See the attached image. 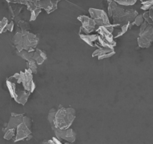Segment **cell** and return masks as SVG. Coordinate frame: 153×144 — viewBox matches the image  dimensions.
Returning a JSON list of instances; mask_svg holds the SVG:
<instances>
[{"label": "cell", "instance_id": "obj_22", "mask_svg": "<svg viewBox=\"0 0 153 144\" xmlns=\"http://www.w3.org/2000/svg\"><path fill=\"white\" fill-rule=\"evenodd\" d=\"M56 110L55 109H51L50 111L49 114H48V120L49 123L51 124V127L54 125V119H55V115H56Z\"/></svg>", "mask_w": 153, "mask_h": 144}, {"label": "cell", "instance_id": "obj_29", "mask_svg": "<svg viewBox=\"0 0 153 144\" xmlns=\"http://www.w3.org/2000/svg\"><path fill=\"white\" fill-rule=\"evenodd\" d=\"M149 12L150 15H152L153 16V7H152V8H150L149 10Z\"/></svg>", "mask_w": 153, "mask_h": 144}, {"label": "cell", "instance_id": "obj_7", "mask_svg": "<svg viewBox=\"0 0 153 144\" xmlns=\"http://www.w3.org/2000/svg\"><path fill=\"white\" fill-rule=\"evenodd\" d=\"M138 15L137 11L134 9L126 10V12L121 17L114 19L113 24H126L128 23H133L135 17Z\"/></svg>", "mask_w": 153, "mask_h": 144}, {"label": "cell", "instance_id": "obj_26", "mask_svg": "<svg viewBox=\"0 0 153 144\" xmlns=\"http://www.w3.org/2000/svg\"><path fill=\"white\" fill-rule=\"evenodd\" d=\"M143 17L144 20H145L146 23H148L149 24L152 25V19L149 16V11H146V12H144L143 14Z\"/></svg>", "mask_w": 153, "mask_h": 144}, {"label": "cell", "instance_id": "obj_12", "mask_svg": "<svg viewBox=\"0 0 153 144\" xmlns=\"http://www.w3.org/2000/svg\"><path fill=\"white\" fill-rule=\"evenodd\" d=\"M47 54L46 53L44 52L43 50H41L39 49H35L33 52V56L32 59L35 60L38 65H42L44 62L47 59Z\"/></svg>", "mask_w": 153, "mask_h": 144}, {"label": "cell", "instance_id": "obj_18", "mask_svg": "<svg viewBox=\"0 0 153 144\" xmlns=\"http://www.w3.org/2000/svg\"><path fill=\"white\" fill-rule=\"evenodd\" d=\"M120 6H131L137 2V0H114Z\"/></svg>", "mask_w": 153, "mask_h": 144}, {"label": "cell", "instance_id": "obj_21", "mask_svg": "<svg viewBox=\"0 0 153 144\" xmlns=\"http://www.w3.org/2000/svg\"><path fill=\"white\" fill-rule=\"evenodd\" d=\"M37 65L38 64H37L36 62L34 59H31L30 61L27 62L28 68L30 69L33 74H36L37 73V70H38V66H37Z\"/></svg>", "mask_w": 153, "mask_h": 144}, {"label": "cell", "instance_id": "obj_2", "mask_svg": "<svg viewBox=\"0 0 153 144\" xmlns=\"http://www.w3.org/2000/svg\"><path fill=\"white\" fill-rule=\"evenodd\" d=\"M76 117V111L72 107H61L56 110L53 127L67 129L71 127Z\"/></svg>", "mask_w": 153, "mask_h": 144}, {"label": "cell", "instance_id": "obj_5", "mask_svg": "<svg viewBox=\"0 0 153 144\" xmlns=\"http://www.w3.org/2000/svg\"><path fill=\"white\" fill-rule=\"evenodd\" d=\"M55 136L59 140H65L68 143H74L76 140V133L74 131L73 129L67 128V129H60L58 128L52 127Z\"/></svg>", "mask_w": 153, "mask_h": 144}, {"label": "cell", "instance_id": "obj_9", "mask_svg": "<svg viewBox=\"0 0 153 144\" xmlns=\"http://www.w3.org/2000/svg\"><path fill=\"white\" fill-rule=\"evenodd\" d=\"M96 31L98 32V35H101L109 44L112 45V46L115 47L117 45V43L115 42L114 40V35H113L112 32H110V31L107 30L106 29L105 26H98L97 28Z\"/></svg>", "mask_w": 153, "mask_h": 144}, {"label": "cell", "instance_id": "obj_20", "mask_svg": "<svg viewBox=\"0 0 153 144\" xmlns=\"http://www.w3.org/2000/svg\"><path fill=\"white\" fill-rule=\"evenodd\" d=\"M42 12V8L36 7V8H34L32 11H31V14H30V21H33V20H36V18L38 17V16L39 15V14Z\"/></svg>", "mask_w": 153, "mask_h": 144}, {"label": "cell", "instance_id": "obj_8", "mask_svg": "<svg viewBox=\"0 0 153 144\" xmlns=\"http://www.w3.org/2000/svg\"><path fill=\"white\" fill-rule=\"evenodd\" d=\"M31 128H32V126L29 125H27L23 121V122L20 123L17 126V128H16V134L14 141L17 142V141H20L27 137L32 133L31 132Z\"/></svg>", "mask_w": 153, "mask_h": 144}, {"label": "cell", "instance_id": "obj_13", "mask_svg": "<svg viewBox=\"0 0 153 144\" xmlns=\"http://www.w3.org/2000/svg\"><path fill=\"white\" fill-rule=\"evenodd\" d=\"M23 35L21 32H18L14 35V38L12 39V42L14 45L16 46L17 52H20L22 50H23Z\"/></svg>", "mask_w": 153, "mask_h": 144}, {"label": "cell", "instance_id": "obj_30", "mask_svg": "<svg viewBox=\"0 0 153 144\" xmlns=\"http://www.w3.org/2000/svg\"><path fill=\"white\" fill-rule=\"evenodd\" d=\"M7 2H12V0H6Z\"/></svg>", "mask_w": 153, "mask_h": 144}, {"label": "cell", "instance_id": "obj_11", "mask_svg": "<svg viewBox=\"0 0 153 144\" xmlns=\"http://www.w3.org/2000/svg\"><path fill=\"white\" fill-rule=\"evenodd\" d=\"M80 37L86 44L91 47H96V42H98V35H92V34H86L80 32Z\"/></svg>", "mask_w": 153, "mask_h": 144}, {"label": "cell", "instance_id": "obj_3", "mask_svg": "<svg viewBox=\"0 0 153 144\" xmlns=\"http://www.w3.org/2000/svg\"><path fill=\"white\" fill-rule=\"evenodd\" d=\"M89 12L91 17L95 21L98 27L110 24L109 16L103 10L97 9V8H89Z\"/></svg>", "mask_w": 153, "mask_h": 144}, {"label": "cell", "instance_id": "obj_23", "mask_svg": "<svg viewBox=\"0 0 153 144\" xmlns=\"http://www.w3.org/2000/svg\"><path fill=\"white\" fill-rule=\"evenodd\" d=\"M8 24V19L5 18V17H4L2 20H0V33L6 32Z\"/></svg>", "mask_w": 153, "mask_h": 144}, {"label": "cell", "instance_id": "obj_19", "mask_svg": "<svg viewBox=\"0 0 153 144\" xmlns=\"http://www.w3.org/2000/svg\"><path fill=\"white\" fill-rule=\"evenodd\" d=\"M16 134V128H8L5 130V135H4V138L5 140H9L12 139L14 137H15Z\"/></svg>", "mask_w": 153, "mask_h": 144}, {"label": "cell", "instance_id": "obj_27", "mask_svg": "<svg viewBox=\"0 0 153 144\" xmlns=\"http://www.w3.org/2000/svg\"><path fill=\"white\" fill-rule=\"evenodd\" d=\"M19 26L21 28V30H28V29H29V26L28 25L27 23H26L25 21H21L19 22Z\"/></svg>", "mask_w": 153, "mask_h": 144}, {"label": "cell", "instance_id": "obj_1", "mask_svg": "<svg viewBox=\"0 0 153 144\" xmlns=\"http://www.w3.org/2000/svg\"><path fill=\"white\" fill-rule=\"evenodd\" d=\"M24 71L16 73L12 77H9L6 80V85L11 96L18 104L24 105L27 102L30 93L26 90L23 86V79Z\"/></svg>", "mask_w": 153, "mask_h": 144}, {"label": "cell", "instance_id": "obj_14", "mask_svg": "<svg viewBox=\"0 0 153 144\" xmlns=\"http://www.w3.org/2000/svg\"><path fill=\"white\" fill-rule=\"evenodd\" d=\"M139 36H143L151 42H153V25L148 24L145 30L142 33L140 34Z\"/></svg>", "mask_w": 153, "mask_h": 144}, {"label": "cell", "instance_id": "obj_6", "mask_svg": "<svg viewBox=\"0 0 153 144\" xmlns=\"http://www.w3.org/2000/svg\"><path fill=\"white\" fill-rule=\"evenodd\" d=\"M38 38L34 34L29 32L26 35L23 36V50L28 52H34L38 44Z\"/></svg>", "mask_w": 153, "mask_h": 144}, {"label": "cell", "instance_id": "obj_17", "mask_svg": "<svg viewBox=\"0 0 153 144\" xmlns=\"http://www.w3.org/2000/svg\"><path fill=\"white\" fill-rule=\"evenodd\" d=\"M130 26H131V23H126V24H123V26H121V28H120V31H119V32H117V33L116 34V35H114V39L120 37V36H122L123 35H124L125 33H126V32H127V31L128 30Z\"/></svg>", "mask_w": 153, "mask_h": 144}, {"label": "cell", "instance_id": "obj_28", "mask_svg": "<svg viewBox=\"0 0 153 144\" xmlns=\"http://www.w3.org/2000/svg\"><path fill=\"white\" fill-rule=\"evenodd\" d=\"M14 22L11 21V23H9L8 24V26H7V30H8L9 32H12L13 29H14Z\"/></svg>", "mask_w": 153, "mask_h": 144}, {"label": "cell", "instance_id": "obj_15", "mask_svg": "<svg viewBox=\"0 0 153 144\" xmlns=\"http://www.w3.org/2000/svg\"><path fill=\"white\" fill-rule=\"evenodd\" d=\"M137 43L138 46L141 48H149L152 45V42L150 41H149L148 39L143 37V36H140L138 38Z\"/></svg>", "mask_w": 153, "mask_h": 144}, {"label": "cell", "instance_id": "obj_24", "mask_svg": "<svg viewBox=\"0 0 153 144\" xmlns=\"http://www.w3.org/2000/svg\"><path fill=\"white\" fill-rule=\"evenodd\" d=\"M144 21H145V20H144L143 17V14H138V15L135 17L133 23L134 25H136L137 26H140V25L142 24Z\"/></svg>", "mask_w": 153, "mask_h": 144}, {"label": "cell", "instance_id": "obj_4", "mask_svg": "<svg viewBox=\"0 0 153 144\" xmlns=\"http://www.w3.org/2000/svg\"><path fill=\"white\" fill-rule=\"evenodd\" d=\"M77 19L82 23L80 32L81 33L90 34L95 30H96L97 28H98L96 23L92 17H89L86 15H80L79 16Z\"/></svg>", "mask_w": 153, "mask_h": 144}, {"label": "cell", "instance_id": "obj_25", "mask_svg": "<svg viewBox=\"0 0 153 144\" xmlns=\"http://www.w3.org/2000/svg\"><path fill=\"white\" fill-rule=\"evenodd\" d=\"M116 53V52H115L114 50L113 51H110V52H108V53H106L104 54H102V55H100L98 56V59L99 60H102V59H107V58H110V57L113 56L114 54Z\"/></svg>", "mask_w": 153, "mask_h": 144}, {"label": "cell", "instance_id": "obj_10", "mask_svg": "<svg viewBox=\"0 0 153 144\" xmlns=\"http://www.w3.org/2000/svg\"><path fill=\"white\" fill-rule=\"evenodd\" d=\"M23 117H24V116H23V114H17L12 113L9 122H8V125H7V127L5 128V130L8 128H17V126H18L20 123L23 122Z\"/></svg>", "mask_w": 153, "mask_h": 144}, {"label": "cell", "instance_id": "obj_16", "mask_svg": "<svg viewBox=\"0 0 153 144\" xmlns=\"http://www.w3.org/2000/svg\"><path fill=\"white\" fill-rule=\"evenodd\" d=\"M17 54H18V56H20L21 58L26 60L27 62L32 59V56H33V52H28L26 50H22L20 52H17Z\"/></svg>", "mask_w": 153, "mask_h": 144}]
</instances>
